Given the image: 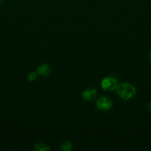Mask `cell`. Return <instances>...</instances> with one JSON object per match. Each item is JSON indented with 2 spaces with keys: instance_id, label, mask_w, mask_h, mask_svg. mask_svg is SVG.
Here are the masks:
<instances>
[{
  "instance_id": "1",
  "label": "cell",
  "mask_w": 151,
  "mask_h": 151,
  "mask_svg": "<svg viewBox=\"0 0 151 151\" xmlns=\"http://www.w3.org/2000/svg\"><path fill=\"white\" fill-rule=\"evenodd\" d=\"M115 91L120 98L124 100H129L136 94V89L131 83L125 82L118 84Z\"/></svg>"
},
{
  "instance_id": "2",
  "label": "cell",
  "mask_w": 151,
  "mask_h": 151,
  "mask_svg": "<svg viewBox=\"0 0 151 151\" xmlns=\"http://www.w3.org/2000/svg\"><path fill=\"white\" fill-rule=\"evenodd\" d=\"M117 86H118L117 80L113 77H106L101 82V86L105 91H113V90H115Z\"/></svg>"
},
{
  "instance_id": "3",
  "label": "cell",
  "mask_w": 151,
  "mask_h": 151,
  "mask_svg": "<svg viewBox=\"0 0 151 151\" xmlns=\"http://www.w3.org/2000/svg\"><path fill=\"white\" fill-rule=\"evenodd\" d=\"M96 106L99 110L100 111H108L112 108L113 102L109 97L102 96L100 97L96 102Z\"/></svg>"
},
{
  "instance_id": "4",
  "label": "cell",
  "mask_w": 151,
  "mask_h": 151,
  "mask_svg": "<svg viewBox=\"0 0 151 151\" xmlns=\"http://www.w3.org/2000/svg\"><path fill=\"white\" fill-rule=\"evenodd\" d=\"M96 90L93 88H87L82 93L83 99L86 101H93L96 97Z\"/></svg>"
},
{
  "instance_id": "5",
  "label": "cell",
  "mask_w": 151,
  "mask_h": 151,
  "mask_svg": "<svg viewBox=\"0 0 151 151\" xmlns=\"http://www.w3.org/2000/svg\"><path fill=\"white\" fill-rule=\"evenodd\" d=\"M36 72L38 75H40L41 76L43 77H47L48 76L50 72V69L49 67V66L45 63H43V64L40 65L38 68H37Z\"/></svg>"
},
{
  "instance_id": "6",
  "label": "cell",
  "mask_w": 151,
  "mask_h": 151,
  "mask_svg": "<svg viewBox=\"0 0 151 151\" xmlns=\"http://www.w3.org/2000/svg\"><path fill=\"white\" fill-rule=\"evenodd\" d=\"M36 150L37 151H48L50 150V147L47 145L44 144L42 142L38 143L35 145V147H34Z\"/></svg>"
},
{
  "instance_id": "7",
  "label": "cell",
  "mask_w": 151,
  "mask_h": 151,
  "mask_svg": "<svg viewBox=\"0 0 151 151\" xmlns=\"http://www.w3.org/2000/svg\"><path fill=\"white\" fill-rule=\"evenodd\" d=\"M72 148V143H71L70 141H66L61 146V149L62 150H65V151H69L71 150Z\"/></svg>"
},
{
  "instance_id": "8",
  "label": "cell",
  "mask_w": 151,
  "mask_h": 151,
  "mask_svg": "<svg viewBox=\"0 0 151 151\" xmlns=\"http://www.w3.org/2000/svg\"><path fill=\"white\" fill-rule=\"evenodd\" d=\"M37 72H30L29 75H28V79L30 81H35L37 78Z\"/></svg>"
},
{
  "instance_id": "9",
  "label": "cell",
  "mask_w": 151,
  "mask_h": 151,
  "mask_svg": "<svg viewBox=\"0 0 151 151\" xmlns=\"http://www.w3.org/2000/svg\"><path fill=\"white\" fill-rule=\"evenodd\" d=\"M147 109L151 112V103H149L147 104Z\"/></svg>"
},
{
  "instance_id": "10",
  "label": "cell",
  "mask_w": 151,
  "mask_h": 151,
  "mask_svg": "<svg viewBox=\"0 0 151 151\" xmlns=\"http://www.w3.org/2000/svg\"><path fill=\"white\" fill-rule=\"evenodd\" d=\"M149 57H150V62H151V51H150V52Z\"/></svg>"
},
{
  "instance_id": "11",
  "label": "cell",
  "mask_w": 151,
  "mask_h": 151,
  "mask_svg": "<svg viewBox=\"0 0 151 151\" xmlns=\"http://www.w3.org/2000/svg\"><path fill=\"white\" fill-rule=\"evenodd\" d=\"M2 1H3V0H0V3H1Z\"/></svg>"
}]
</instances>
